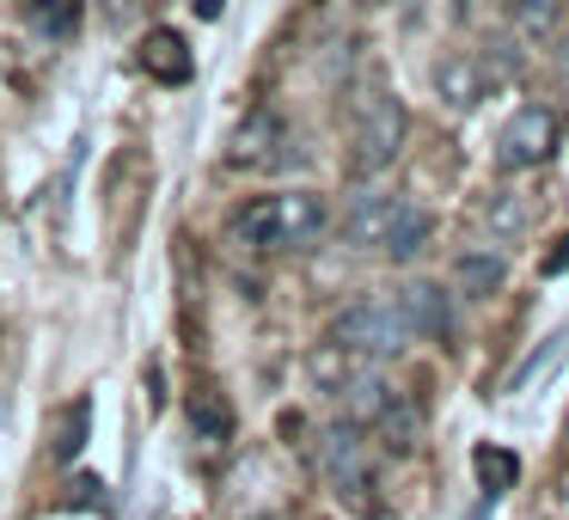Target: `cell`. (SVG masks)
I'll return each mask as SVG.
<instances>
[{
  "mask_svg": "<svg viewBox=\"0 0 569 520\" xmlns=\"http://www.w3.org/2000/svg\"><path fill=\"white\" fill-rule=\"evenodd\" d=\"M319 233H325V197L319 190L258 197L251 209L233 214V239L251 251H307Z\"/></svg>",
  "mask_w": 569,
  "mask_h": 520,
  "instance_id": "cell-1",
  "label": "cell"
},
{
  "mask_svg": "<svg viewBox=\"0 0 569 520\" xmlns=\"http://www.w3.org/2000/svg\"><path fill=\"white\" fill-rule=\"evenodd\" d=\"M405 136H410V111L398 92L386 87H368L356 99V129H349V172L356 178H373L405 153Z\"/></svg>",
  "mask_w": 569,
  "mask_h": 520,
  "instance_id": "cell-2",
  "label": "cell"
},
{
  "mask_svg": "<svg viewBox=\"0 0 569 520\" xmlns=\"http://www.w3.org/2000/svg\"><path fill=\"white\" fill-rule=\"evenodd\" d=\"M325 343L349 349L356 361L398 356V349L410 343V324H405V312H398V294H368V300H356V307H343L331 319V337H325Z\"/></svg>",
  "mask_w": 569,
  "mask_h": 520,
  "instance_id": "cell-3",
  "label": "cell"
},
{
  "mask_svg": "<svg viewBox=\"0 0 569 520\" xmlns=\"http://www.w3.org/2000/svg\"><path fill=\"white\" fill-rule=\"evenodd\" d=\"M312 459H319V471H325V483H331L343 502H356L361 514H373V453H368V434L356 429V422H331V429L312 441Z\"/></svg>",
  "mask_w": 569,
  "mask_h": 520,
  "instance_id": "cell-4",
  "label": "cell"
},
{
  "mask_svg": "<svg viewBox=\"0 0 569 520\" xmlns=\"http://www.w3.org/2000/svg\"><path fill=\"white\" fill-rule=\"evenodd\" d=\"M557 141H563V117L551 104H520L496 136V166L502 172H539L557 153Z\"/></svg>",
  "mask_w": 569,
  "mask_h": 520,
  "instance_id": "cell-5",
  "label": "cell"
},
{
  "mask_svg": "<svg viewBox=\"0 0 569 520\" xmlns=\"http://www.w3.org/2000/svg\"><path fill=\"white\" fill-rule=\"evenodd\" d=\"M227 160L239 166V172H282L288 160H300L295 153V136H288L282 111H270V104H251L246 117H239L233 129V148H227Z\"/></svg>",
  "mask_w": 569,
  "mask_h": 520,
  "instance_id": "cell-6",
  "label": "cell"
},
{
  "mask_svg": "<svg viewBox=\"0 0 569 520\" xmlns=\"http://www.w3.org/2000/svg\"><path fill=\"white\" fill-rule=\"evenodd\" d=\"M435 92H441L453 111H471V104H483L496 92V80H490V62H483L478 50H453V56H441L435 62Z\"/></svg>",
  "mask_w": 569,
  "mask_h": 520,
  "instance_id": "cell-7",
  "label": "cell"
},
{
  "mask_svg": "<svg viewBox=\"0 0 569 520\" xmlns=\"http://www.w3.org/2000/svg\"><path fill=\"white\" fill-rule=\"evenodd\" d=\"M398 209H405L398 190H368V197H356L349 214H343V239L361 246V251H380L386 233H392V221H398Z\"/></svg>",
  "mask_w": 569,
  "mask_h": 520,
  "instance_id": "cell-8",
  "label": "cell"
},
{
  "mask_svg": "<svg viewBox=\"0 0 569 520\" xmlns=\"http://www.w3.org/2000/svg\"><path fill=\"white\" fill-rule=\"evenodd\" d=\"M398 312H405L410 337H453V294H441L435 282H410L398 288Z\"/></svg>",
  "mask_w": 569,
  "mask_h": 520,
  "instance_id": "cell-9",
  "label": "cell"
},
{
  "mask_svg": "<svg viewBox=\"0 0 569 520\" xmlns=\"http://www.w3.org/2000/svg\"><path fill=\"white\" fill-rule=\"evenodd\" d=\"M392 392H398V386L380 380L373 368H356L349 380L331 386V398H337V410H343V422H356V429H373V417L392 404Z\"/></svg>",
  "mask_w": 569,
  "mask_h": 520,
  "instance_id": "cell-10",
  "label": "cell"
},
{
  "mask_svg": "<svg viewBox=\"0 0 569 520\" xmlns=\"http://www.w3.org/2000/svg\"><path fill=\"white\" fill-rule=\"evenodd\" d=\"M141 68H148L160 87H184V80L197 74V56H190V43L178 38L172 26H160V31L141 38Z\"/></svg>",
  "mask_w": 569,
  "mask_h": 520,
  "instance_id": "cell-11",
  "label": "cell"
},
{
  "mask_svg": "<svg viewBox=\"0 0 569 520\" xmlns=\"http://www.w3.org/2000/svg\"><path fill=\"white\" fill-rule=\"evenodd\" d=\"M502 282H508L502 251H490V246L459 251V263H453V294L459 300H490V294H502Z\"/></svg>",
  "mask_w": 569,
  "mask_h": 520,
  "instance_id": "cell-12",
  "label": "cell"
},
{
  "mask_svg": "<svg viewBox=\"0 0 569 520\" xmlns=\"http://www.w3.org/2000/svg\"><path fill=\"white\" fill-rule=\"evenodd\" d=\"M478 221L490 227V239L515 246V239H527V233H532V202L520 197V190H490V197L478 202Z\"/></svg>",
  "mask_w": 569,
  "mask_h": 520,
  "instance_id": "cell-13",
  "label": "cell"
},
{
  "mask_svg": "<svg viewBox=\"0 0 569 520\" xmlns=\"http://www.w3.org/2000/svg\"><path fill=\"white\" fill-rule=\"evenodd\" d=\"M87 429H92V398H68V404L56 410V434H50L56 466H74L80 447H87Z\"/></svg>",
  "mask_w": 569,
  "mask_h": 520,
  "instance_id": "cell-14",
  "label": "cell"
},
{
  "mask_svg": "<svg viewBox=\"0 0 569 520\" xmlns=\"http://www.w3.org/2000/svg\"><path fill=\"white\" fill-rule=\"evenodd\" d=\"M373 434H380L392 453H410L417 447V434H422V410H417V398L410 392H392V404L373 417Z\"/></svg>",
  "mask_w": 569,
  "mask_h": 520,
  "instance_id": "cell-15",
  "label": "cell"
},
{
  "mask_svg": "<svg viewBox=\"0 0 569 520\" xmlns=\"http://www.w3.org/2000/svg\"><path fill=\"white\" fill-rule=\"evenodd\" d=\"M190 429H197V441H209V447L233 441V410H227V398L214 392V386H202V392L190 398Z\"/></svg>",
  "mask_w": 569,
  "mask_h": 520,
  "instance_id": "cell-16",
  "label": "cell"
},
{
  "mask_svg": "<svg viewBox=\"0 0 569 520\" xmlns=\"http://www.w3.org/2000/svg\"><path fill=\"white\" fill-rule=\"evenodd\" d=\"M429 233H435V221H429V214H422V209H410V202H405L380 251H386V258H392V263H410V258H417L422 246H429Z\"/></svg>",
  "mask_w": 569,
  "mask_h": 520,
  "instance_id": "cell-17",
  "label": "cell"
},
{
  "mask_svg": "<svg viewBox=\"0 0 569 520\" xmlns=\"http://www.w3.org/2000/svg\"><path fill=\"white\" fill-rule=\"evenodd\" d=\"M471 466H478L483 502H496V496H502V490H515V478H520V459L508 453V447H490V441H483L478 453H471Z\"/></svg>",
  "mask_w": 569,
  "mask_h": 520,
  "instance_id": "cell-18",
  "label": "cell"
},
{
  "mask_svg": "<svg viewBox=\"0 0 569 520\" xmlns=\"http://www.w3.org/2000/svg\"><path fill=\"white\" fill-rule=\"evenodd\" d=\"M508 13H515V38L539 43V38H551L557 13H563V0H508Z\"/></svg>",
  "mask_w": 569,
  "mask_h": 520,
  "instance_id": "cell-19",
  "label": "cell"
},
{
  "mask_svg": "<svg viewBox=\"0 0 569 520\" xmlns=\"http://www.w3.org/2000/svg\"><path fill=\"white\" fill-rule=\"evenodd\" d=\"M74 0H38L31 7V31L38 38H50V43H62V38H74Z\"/></svg>",
  "mask_w": 569,
  "mask_h": 520,
  "instance_id": "cell-20",
  "label": "cell"
},
{
  "mask_svg": "<svg viewBox=\"0 0 569 520\" xmlns=\"http://www.w3.org/2000/svg\"><path fill=\"white\" fill-rule=\"evenodd\" d=\"M74 490H80V496H74L80 508H92V502L104 508V483H99V478H74Z\"/></svg>",
  "mask_w": 569,
  "mask_h": 520,
  "instance_id": "cell-21",
  "label": "cell"
},
{
  "mask_svg": "<svg viewBox=\"0 0 569 520\" xmlns=\"http://www.w3.org/2000/svg\"><path fill=\"white\" fill-rule=\"evenodd\" d=\"M563 263H569V239H557V251H551V258H545V276H557V270H563Z\"/></svg>",
  "mask_w": 569,
  "mask_h": 520,
  "instance_id": "cell-22",
  "label": "cell"
}]
</instances>
